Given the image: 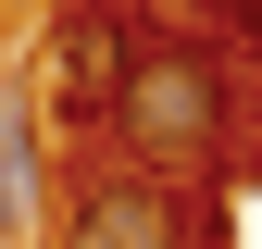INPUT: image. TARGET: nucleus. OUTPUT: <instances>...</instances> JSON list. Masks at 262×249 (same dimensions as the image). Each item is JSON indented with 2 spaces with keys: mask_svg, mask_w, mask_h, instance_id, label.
I'll list each match as a JSON object with an SVG mask.
<instances>
[{
  "mask_svg": "<svg viewBox=\"0 0 262 249\" xmlns=\"http://www.w3.org/2000/svg\"><path fill=\"white\" fill-rule=\"evenodd\" d=\"M88 150L150 187H250L262 175V75H237L200 25H150V50L100 100Z\"/></svg>",
  "mask_w": 262,
  "mask_h": 249,
  "instance_id": "obj_1",
  "label": "nucleus"
},
{
  "mask_svg": "<svg viewBox=\"0 0 262 249\" xmlns=\"http://www.w3.org/2000/svg\"><path fill=\"white\" fill-rule=\"evenodd\" d=\"M50 249H237V212H225V187H150L75 150V175L50 187Z\"/></svg>",
  "mask_w": 262,
  "mask_h": 249,
  "instance_id": "obj_2",
  "label": "nucleus"
},
{
  "mask_svg": "<svg viewBox=\"0 0 262 249\" xmlns=\"http://www.w3.org/2000/svg\"><path fill=\"white\" fill-rule=\"evenodd\" d=\"M150 0H62L50 13V112L75 124V150H88V124H100V100L125 87V62L150 50Z\"/></svg>",
  "mask_w": 262,
  "mask_h": 249,
  "instance_id": "obj_3",
  "label": "nucleus"
},
{
  "mask_svg": "<svg viewBox=\"0 0 262 249\" xmlns=\"http://www.w3.org/2000/svg\"><path fill=\"white\" fill-rule=\"evenodd\" d=\"M0 237H50V162H38V112L0 87Z\"/></svg>",
  "mask_w": 262,
  "mask_h": 249,
  "instance_id": "obj_4",
  "label": "nucleus"
}]
</instances>
